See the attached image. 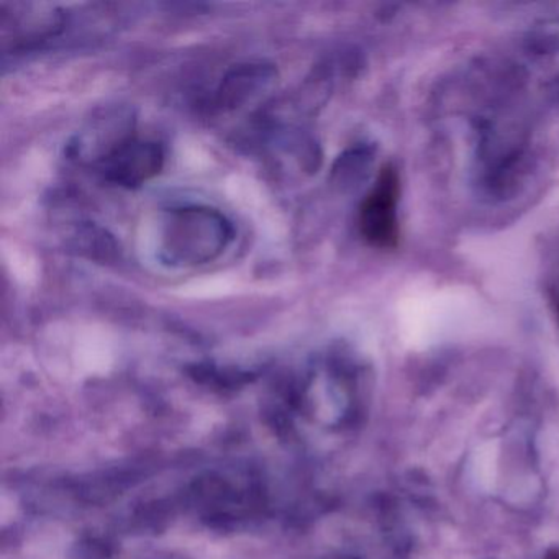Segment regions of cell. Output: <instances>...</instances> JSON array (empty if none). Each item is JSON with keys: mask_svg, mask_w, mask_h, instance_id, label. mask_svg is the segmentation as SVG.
Segmentation results:
<instances>
[{"mask_svg": "<svg viewBox=\"0 0 559 559\" xmlns=\"http://www.w3.org/2000/svg\"><path fill=\"white\" fill-rule=\"evenodd\" d=\"M234 225L217 209H173L159 231L158 254L173 267H195L217 260L234 240Z\"/></svg>", "mask_w": 559, "mask_h": 559, "instance_id": "1", "label": "cell"}, {"mask_svg": "<svg viewBox=\"0 0 559 559\" xmlns=\"http://www.w3.org/2000/svg\"><path fill=\"white\" fill-rule=\"evenodd\" d=\"M401 179L397 169L385 165L359 207V231L371 247L392 250L399 243L397 205Z\"/></svg>", "mask_w": 559, "mask_h": 559, "instance_id": "2", "label": "cell"}, {"mask_svg": "<svg viewBox=\"0 0 559 559\" xmlns=\"http://www.w3.org/2000/svg\"><path fill=\"white\" fill-rule=\"evenodd\" d=\"M165 153L155 142L132 139L99 166L104 178L122 188H140L162 173Z\"/></svg>", "mask_w": 559, "mask_h": 559, "instance_id": "3", "label": "cell"}, {"mask_svg": "<svg viewBox=\"0 0 559 559\" xmlns=\"http://www.w3.org/2000/svg\"><path fill=\"white\" fill-rule=\"evenodd\" d=\"M63 14L51 5H12V11L2 5V44H14V48L47 40L63 27Z\"/></svg>", "mask_w": 559, "mask_h": 559, "instance_id": "4", "label": "cell"}, {"mask_svg": "<svg viewBox=\"0 0 559 559\" xmlns=\"http://www.w3.org/2000/svg\"><path fill=\"white\" fill-rule=\"evenodd\" d=\"M132 129V117L126 116L119 109L106 110L103 116L91 120L86 129L80 133L74 152L81 159L100 166L120 146L133 139Z\"/></svg>", "mask_w": 559, "mask_h": 559, "instance_id": "5", "label": "cell"}, {"mask_svg": "<svg viewBox=\"0 0 559 559\" xmlns=\"http://www.w3.org/2000/svg\"><path fill=\"white\" fill-rule=\"evenodd\" d=\"M276 70L270 64H240L231 70L218 91L222 109L235 110L260 99L276 81Z\"/></svg>", "mask_w": 559, "mask_h": 559, "instance_id": "6", "label": "cell"}]
</instances>
